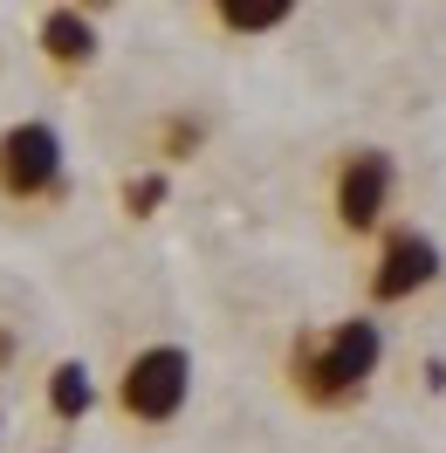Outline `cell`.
I'll list each match as a JSON object with an SVG mask.
<instances>
[{"label":"cell","mask_w":446,"mask_h":453,"mask_svg":"<svg viewBox=\"0 0 446 453\" xmlns=\"http://www.w3.org/2000/svg\"><path fill=\"white\" fill-rule=\"evenodd\" d=\"M193 405V350L186 343H144L117 378V412L131 426H172Z\"/></svg>","instance_id":"2"},{"label":"cell","mask_w":446,"mask_h":453,"mask_svg":"<svg viewBox=\"0 0 446 453\" xmlns=\"http://www.w3.org/2000/svg\"><path fill=\"white\" fill-rule=\"evenodd\" d=\"M206 7H213V21L227 35H275L303 0H206Z\"/></svg>","instance_id":"8"},{"label":"cell","mask_w":446,"mask_h":453,"mask_svg":"<svg viewBox=\"0 0 446 453\" xmlns=\"http://www.w3.org/2000/svg\"><path fill=\"white\" fill-rule=\"evenodd\" d=\"M14 365V330H0V371Z\"/></svg>","instance_id":"11"},{"label":"cell","mask_w":446,"mask_h":453,"mask_svg":"<svg viewBox=\"0 0 446 453\" xmlns=\"http://www.w3.org/2000/svg\"><path fill=\"white\" fill-rule=\"evenodd\" d=\"M165 199H172L165 165H158V172H131V179H124V213H131V220H151Z\"/></svg>","instance_id":"9"},{"label":"cell","mask_w":446,"mask_h":453,"mask_svg":"<svg viewBox=\"0 0 446 453\" xmlns=\"http://www.w3.org/2000/svg\"><path fill=\"white\" fill-rule=\"evenodd\" d=\"M0 193L14 199V206L62 199V138H56V124L21 117V124L0 131Z\"/></svg>","instance_id":"3"},{"label":"cell","mask_w":446,"mask_h":453,"mask_svg":"<svg viewBox=\"0 0 446 453\" xmlns=\"http://www.w3.org/2000/svg\"><path fill=\"white\" fill-rule=\"evenodd\" d=\"M391 193H398V165H391V151L358 144V151L336 158L330 206H336V226H343V234H378L385 213H391Z\"/></svg>","instance_id":"4"},{"label":"cell","mask_w":446,"mask_h":453,"mask_svg":"<svg viewBox=\"0 0 446 453\" xmlns=\"http://www.w3.org/2000/svg\"><path fill=\"white\" fill-rule=\"evenodd\" d=\"M378 365H385V323L378 316H343L330 330L288 343V392L316 412H343L371 392Z\"/></svg>","instance_id":"1"},{"label":"cell","mask_w":446,"mask_h":453,"mask_svg":"<svg viewBox=\"0 0 446 453\" xmlns=\"http://www.w3.org/2000/svg\"><path fill=\"white\" fill-rule=\"evenodd\" d=\"M440 241L433 234H419V226H391L385 248H378V261H371V303H412L419 288L440 282Z\"/></svg>","instance_id":"5"},{"label":"cell","mask_w":446,"mask_h":453,"mask_svg":"<svg viewBox=\"0 0 446 453\" xmlns=\"http://www.w3.org/2000/svg\"><path fill=\"white\" fill-rule=\"evenodd\" d=\"M76 7H111V0H76Z\"/></svg>","instance_id":"12"},{"label":"cell","mask_w":446,"mask_h":453,"mask_svg":"<svg viewBox=\"0 0 446 453\" xmlns=\"http://www.w3.org/2000/svg\"><path fill=\"white\" fill-rule=\"evenodd\" d=\"M89 405H96V378H89L83 357H62L56 371H49V412H56L62 426L89 419Z\"/></svg>","instance_id":"7"},{"label":"cell","mask_w":446,"mask_h":453,"mask_svg":"<svg viewBox=\"0 0 446 453\" xmlns=\"http://www.w3.org/2000/svg\"><path fill=\"white\" fill-rule=\"evenodd\" d=\"M199 138H206V131H199L193 117H172L165 131H158V144H165V158H193V151H199Z\"/></svg>","instance_id":"10"},{"label":"cell","mask_w":446,"mask_h":453,"mask_svg":"<svg viewBox=\"0 0 446 453\" xmlns=\"http://www.w3.org/2000/svg\"><path fill=\"white\" fill-rule=\"evenodd\" d=\"M42 56H49V69H62V76H83L89 62H96V21H89V7H49L42 14Z\"/></svg>","instance_id":"6"},{"label":"cell","mask_w":446,"mask_h":453,"mask_svg":"<svg viewBox=\"0 0 446 453\" xmlns=\"http://www.w3.org/2000/svg\"><path fill=\"white\" fill-rule=\"evenodd\" d=\"M0 433H7V419H0Z\"/></svg>","instance_id":"13"}]
</instances>
